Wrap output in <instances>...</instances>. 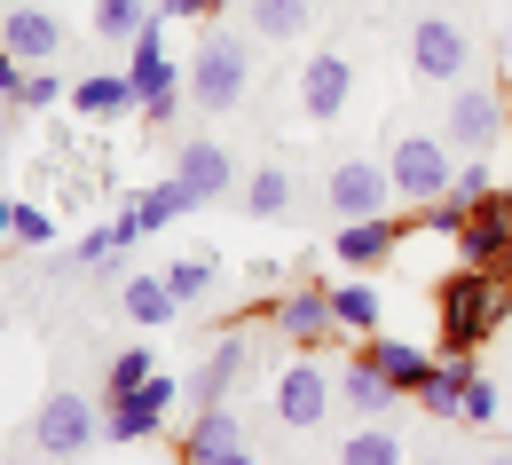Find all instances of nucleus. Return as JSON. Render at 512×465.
Masks as SVG:
<instances>
[{"label":"nucleus","mask_w":512,"mask_h":465,"mask_svg":"<svg viewBox=\"0 0 512 465\" xmlns=\"http://www.w3.org/2000/svg\"><path fill=\"white\" fill-rule=\"evenodd\" d=\"M150 16H158L150 0H95V32H103V40H134Z\"/></svg>","instance_id":"c85d7f7f"},{"label":"nucleus","mask_w":512,"mask_h":465,"mask_svg":"<svg viewBox=\"0 0 512 465\" xmlns=\"http://www.w3.org/2000/svg\"><path fill=\"white\" fill-rule=\"evenodd\" d=\"M213 0H158V16H205Z\"/></svg>","instance_id":"4c0bfd02"},{"label":"nucleus","mask_w":512,"mask_h":465,"mask_svg":"<svg viewBox=\"0 0 512 465\" xmlns=\"http://www.w3.org/2000/svg\"><path fill=\"white\" fill-rule=\"evenodd\" d=\"M24 434H32V450H40L48 465H64V458H79L87 442H103V402H87L79 387H56V395L32 410Z\"/></svg>","instance_id":"7ed1b4c3"},{"label":"nucleus","mask_w":512,"mask_h":465,"mask_svg":"<svg viewBox=\"0 0 512 465\" xmlns=\"http://www.w3.org/2000/svg\"><path fill=\"white\" fill-rule=\"evenodd\" d=\"M386 174H394V198L402 205H434L457 182V150L442 134H394L386 142Z\"/></svg>","instance_id":"20e7f679"},{"label":"nucleus","mask_w":512,"mask_h":465,"mask_svg":"<svg viewBox=\"0 0 512 465\" xmlns=\"http://www.w3.org/2000/svg\"><path fill=\"white\" fill-rule=\"evenodd\" d=\"M434 308H442V355H473L512 316V268H457L442 276Z\"/></svg>","instance_id":"f257e3e1"},{"label":"nucleus","mask_w":512,"mask_h":465,"mask_svg":"<svg viewBox=\"0 0 512 465\" xmlns=\"http://www.w3.org/2000/svg\"><path fill=\"white\" fill-rule=\"evenodd\" d=\"M331 316H339V332L371 339V332L386 324V300H379V284H363V276H347V284H331Z\"/></svg>","instance_id":"aec40b11"},{"label":"nucleus","mask_w":512,"mask_h":465,"mask_svg":"<svg viewBox=\"0 0 512 465\" xmlns=\"http://www.w3.org/2000/svg\"><path fill=\"white\" fill-rule=\"evenodd\" d=\"M182 402V379L174 371H158L142 395H119V402H103V442H150L158 426H166V410Z\"/></svg>","instance_id":"0eeeda50"},{"label":"nucleus","mask_w":512,"mask_h":465,"mask_svg":"<svg viewBox=\"0 0 512 465\" xmlns=\"http://www.w3.org/2000/svg\"><path fill=\"white\" fill-rule=\"evenodd\" d=\"M260 316L292 339V347H316V339L339 332V316H331V284H292V292H284V300H268Z\"/></svg>","instance_id":"9d476101"},{"label":"nucleus","mask_w":512,"mask_h":465,"mask_svg":"<svg viewBox=\"0 0 512 465\" xmlns=\"http://www.w3.org/2000/svg\"><path fill=\"white\" fill-rule=\"evenodd\" d=\"M166 284H174L182 300H197V292H213V261H174V268H166Z\"/></svg>","instance_id":"473e14b6"},{"label":"nucleus","mask_w":512,"mask_h":465,"mask_svg":"<svg viewBox=\"0 0 512 465\" xmlns=\"http://www.w3.org/2000/svg\"><path fill=\"white\" fill-rule=\"evenodd\" d=\"M237 379H245V339L229 332V339H213V347H205V363L182 379V402H190V410H221Z\"/></svg>","instance_id":"ddd939ff"},{"label":"nucleus","mask_w":512,"mask_h":465,"mask_svg":"<svg viewBox=\"0 0 512 465\" xmlns=\"http://www.w3.org/2000/svg\"><path fill=\"white\" fill-rule=\"evenodd\" d=\"M418 213H426V229H434V237H465V221H473V205L457 198V190H442V198L418 205Z\"/></svg>","instance_id":"c756f323"},{"label":"nucleus","mask_w":512,"mask_h":465,"mask_svg":"<svg viewBox=\"0 0 512 465\" xmlns=\"http://www.w3.org/2000/svg\"><path fill=\"white\" fill-rule=\"evenodd\" d=\"M245 87H253V40L245 32H205L197 40V64H190L197 111H237Z\"/></svg>","instance_id":"f03ea898"},{"label":"nucleus","mask_w":512,"mask_h":465,"mask_svg":"<svg viewBox=\"0 0 512 465\" xmlns=\"http://www.w3.org/2000/svg\"><path fill=\"white\" fill-rule=\"evenodd\" d=\"M465 379H473V363H465V355H442V363H434V379H426L410 402H426L434 418H457V410H465Z\"/></svg>","instance_id":"5701e85b"},{"label":"nucleus","mask_w":512,"mask_h":465,"mask_svg":"<svg viewBox=\"0 0 512 465\" xmlns=\"http://www.w3.org/2000/svg\"><path fill=\"white\" fill-rule=\"evenodd\" d=\"M119 308H127L142 332H158V324H174V308H182V292L166 284V276H127V292H119Z\"/></svg>","instance_id":"4be33fe9"},{"label":"nucleus","mask_w":512,"mask_h":465,"mask_svg":"<svg viewBox=\"0 0 512 465\" xmlns=\"http://www.w3.org/2000/svg\"><path fill=\"white\" fill-rule=\"evenodd\" d=\"M0 237H16V205L0 198Z\"/></svg>","instance_id":"ea45409f"},{"label":"nucleus","mask_w":512,"mask_h":465,"mask_svg":"<svg viewBox=\"0 0 512 465\" xmlns=\"http://www.w3.org/2000/svg\"><path fill=\"white\" fill-rule=\"evenodd\" d=\"M489 465H512V450H497V458H489Z\"/></svg>","instance_id":"a19ab883"},{"label":"nucleus","mask_w":512,"mask_h":465,"mask_svg":"<svg viewBox=\"0 0 512 465\" xmlns=\"http://www.w3.org/2000/svg\"><path fill=\"white\" fill-rule=\"evenodd\" d=\"M245 213H253V221H276V213H292V174H284L276 158L245 174Z\"/></svg>","instance_id":"b1692460"},{"label":"nucleus","mask_w":512,"mask_h":465,"mask_svg":"<svg viewBox=\"0 0 512 465\" xmlns=\"http://www.w3.org/2000/svg\"><path fill=\"white\" fill-rule=\"evenodd\" d=\"M339 402H347L355 418H386V410H402V395L386 387V379L371 371V363H363V355H355V363L339 371Z\"/></svg>","instance_id":"412c9836"},{"label":"nucleus","mask_w":512,"mask_h":465,"mask_svg":"<svg viewBox=\"0 0 512 465\" xmlns=\"http://www.w3.org/2000/svg\"><path fill=\"white\" fill-rule=\"evenodd\" d=\"M449 190H457V198H465V205H481V198H489V190H497V182H489V166H481V158H465Z\"/></svg>","instance_id":"f704fd0d"},{"label":"nucleus","mask_w":512,"mask_h":465,"mask_svg":"<svg viewBox=\"0 0 512 465\" xmlns=\"http://www.w3.org/2000/svg\"><path fill=\"white\" fill-rule=\"evenodd\" d=\"M457 418H465V426H489V418H497V387H489L481 371L465 379V410H457Z\"/></svg>","instance_id":"2f4dec72"},{"label":"nucleus","mask_w":512,"mask_h":465,"mask_svg":"<svg viewBox=\"0 0 512 465\" xmlns=\"http://www.w3.org/2000/svg\"><path fill=\"white\" fill-rule=\"evenodd\" d=\"M253 40H300L308 32V0H245Z\"/></svg>","instance_id":"393cba45"},{"label":"nucleus","mask_w":512,"mask_h":465,"mask_svg":"<svg viewBox=\"0 0 512 465\" xmlns=\"http://www.w3.org/2000/svg\"><path fill=\"white\" fill-rule=\"evenodd\" d=\"M16 237H24L32 253H40V245L56 237V221H48V205H16Z\"/></svg>","instance_id":"72a5a7b5"},{"label":"nucleus","mask_w":512,"mask_h":465,"mask_svg":"<svg viewBox=\"0 0 512 465\" xmlns=\"http://www.w3.org/2000/svg\"><path fill=\"white\" fill-rule=\"evenodd\" d=\"M457 253H465V268H512V198L505 190H489V198L473 205Z\"/></svg>","instance_id":"9b49d317"},{"label":"nucleus","mask_w":512,"mask_h":465,"mask_svg":"<svg viewBox=\"0 0 512 465\" xmlns=\"http://www.w3.org/2000/svg\"><path fill=\"white\" fill-rule=\"evenodd\" d=\"M142 119H150V127H174V119H182V95H150Z\"/></svg>","instance_id":"e433bc0d"},{"label":"nucleus","mask_w":512,"mask_h":465,"mask_svg":"<svg viewBox=\"0 0 512 465\" xmlns=\"http://www.w3.org/2000/svg\"><path fill=\"white\" fill-rule=\"evenodd\" d=\"M323 190H331V221H371V213H394V174L371 166V158H339Z\"/></svg>","instance_id":"423d86ee"},{"label":"nucleus","mask_w":512,"mask_h":465,"mask_svg":"<svg viewBox=\"0 0 512 465\" xmlns=\"http://www.w3.org/2000/svg\"><path fill=\"white\" fill-rule=\"evenodd\" d=\"M16 87H24V56H16V48H8V40H0V95H8V103H16Z\"/></svg>","instance_id":"c9c22d12"},{"label":"nucleus","mask_w":512,"mask_h":465,"mask_svg":"<svg viewBox=\"0 0 512 465\" xmlns=\"http://www.w3.org/2000/svg\"><path fill=\"white\" fill-rule=\"evenodd\" d=\"M150 379H158V355H150V347H127V355H111V371H103V402L142 395Z\"/></svg>","instance_id":"bb28decb"},{"label":"nucleus","mask_w":512,"mask_h":465,"mask_svg":"<svg viewBox=\"0 0 512 465\" xmlns=\"http://www.w3.org/2000/svg\"><path fill=\"white\" fill-rule=\"evenodd\" d=\"M347 95H355V64H347L339 48H316V56L300 64V111H308V119H339Z\"/></svg>","instance_id":"f8f14e48"},{"label":"nucleus","mask_w":512,"mask_h":465,"mask_svg":"<svg viewBox=\"0 0 512 465\" xmlns=\"http://www.w3.org/2000/svg\"><path fill=\"white\" fill-rule=\"evenodd\" d=\"M205 465H260L253 450H229V458H205Z\"/></svg>","instance_id":"58836bf2"},{"label":"nucleus","mask_w":512,"mask_h":465,"mask_svg":"<svg viewBox=\"0 0 512 465\" xmlns=\"http://www.w3.org/2000/svg\"><path fill=\"white\" fill-rule=\"evenodd\" d=\"M56 95H64V79H56L48 64H32V71H24V87H16V111H48Z\"/></svg>","instance_id":"7c9ffc66"},{"label":"nucleus","mask_w":512,"mask_h":465,"mask_svg":"<svg viewBox=\"0 0 512 465\" xmlns=\"http://www.w3.org/2000/svg\"><path fill=\"white\" fill-rule=\"evenodd\" d=\"M127 213H134V221H142V237H150V229H166L174 213H190V198H182V182L166 174V182H150L142 198H127Z\"/></svg>","instance_id":"cd10ccee"},{"label":"nucleus","mask_w":512,"mask_h":465,"mask_svg":"<svg viewBox=\"0 0 512 465\" xmlns=\"http://www.w3.org/2000/svg\"><path fill=\"white\" fill-rule=\"evenodd\" d=\"M174 182H182L190 213H205V205H221L237 190V158H229L213 134H197V142H182V158H174Z\"/></svg>","instance_id":"1a4fd4ad"},{"label":"nucleus","mask_w":512,"mask_h":465,"mask_svg":"<svg viewBox=\"0 0 512 465\" xmlns=\"http://www.w3.org/2000/svg\"><path fill=\"white\" fill-rule=\"evenodd\" d=\"M505 127H512V103H505Z\"/></svg>","instance_id":"79ce46f5"},{"label":"nucleus","mask_w":512,"mask_h":465,"mask_svg":"<svg viewBox=\"0 0 512 465\" xmlns=\"http://www.w3.org/2000/svg\"><path fill=\"white\" fill-rule=\"evenodd\" d=\"M331 371L323 363H284V379H276V418L284 426H323V410H331Z\"/></svg>","instance_id":"4468645a"},{"label":"nucleus","mask_w":512,"mask_h":465,"mask_svg":"<svg viewBox=\"0 0 512 465\" xmlns=\"http://www.w3.org/2000/svg\"><path fill=\"white\" fill-rule=\"evenodd\" d=\"M245 450V418L221 402V410H190V434H182V465H205V458H229Z\"/></svg>","instance_id":"a211bd4d"},{"label":"nucleus","mask_w":512,"mask_h":465,"mask_svg":"<svg viewBox=\"0 0 512 465\" xmlns=\"http://www.w3.org/2000/svg\"><path fill=\"white\" fill-rule=\"evenodd\" d=\"M339 465H402V442L386 434L379 418H363V426L339 442Z\"/></svg>","instance_id":"a878e982"},{"label":"nucleus","mask_w":512,"mask_h":465,"mask_svg":"<svg viewBox=\"0 0 512 465\" xmlns=\"http://www.w3.org/2000/svg\"><path fill=\"white\" fill-rule=\"evenodd\" d=\"M402 221L394 213H371V221H339V237H331V253H339V268H379L402 253Z\"/></svg>","instance_id":"2eb2a0df"},{"label":"nucleus","mask_w":512,"mask_h":465,"mask_svg":"<svg viewBox=\"0 0 512 465\" xmlns=\"http://www.w3.org/2000/svg\"><path fill=\"white\" fill-rule=\"evenodd\" d=\"M71 111H87V119H127V111H142V95H134L127 71H87V79L71 87Z\"/></svg>","instance_id":"6ab92c4d"},{"label":"nucleus","mask_w":512,"mask_h":465,"mask_svg":"<svg viewBox=\"0 0 512 465\" xmlns=\"http://www.w3.org/2000/svg\"><path fill=\"white\" fill-rule=\"evenodd\" d=\"M355 355H363V363L379 371V379L394 387V395H418V387L434 379V355H426V347H410V339H386V332H371L363 347H355Z\"/></svg>","instance_id":"dca6fc26"},{"label":"nucleus","mask_w":512,"mask_h":465,"mask_svg":"<svg viewBox=\"0 0 512 465\" xmlns=\"http://www.w3.org/2000/svg\"><path fill=\"white\" fill-rule=\"evenodd\" d=\"M0 40H8L24 64H56V56H64V24H56L48 8H32V0H16V8L0 16Z\"/></svg>","instance_id":"f3484780"},{"label":"nucleus","mask_w":512,"mask_h":465,"mask_svg":"<svg viewBox=\"0 0 512 465\" xmlns=\"http://www.w3.org/2000/svg\"><path fill=\"white\" fill-rule=\"evenodd\" d=\"M505 134H512L505 127V95H489V87H473V79L442 103V142L457 158H481V150H497Z\"/></svg>","instance_id":"39448f33"},{"label":"nucleus","mask_w":512,"mask_h":465,"mask_svg":"<svg viewBox=\"0 0 512 465\" xmlns=\"http://www.w3.org/2000/svg\"><path fill=\"white\" fill-rule=\"evenodd\" d=\"M410 64H418V79L465 87V79H473V48H465V32H457L449 16H418V24H410Z\"/></svg>","instance_id":"6e6552de"}]
</instances>
